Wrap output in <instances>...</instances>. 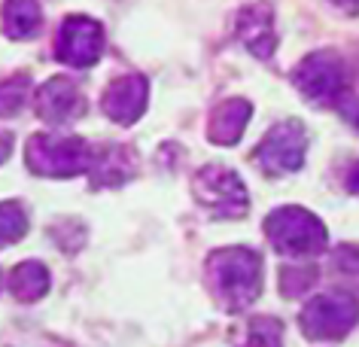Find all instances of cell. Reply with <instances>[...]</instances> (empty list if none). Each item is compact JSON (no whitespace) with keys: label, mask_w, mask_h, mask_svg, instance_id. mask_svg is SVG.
I'll return each instance as SVG.
<instances>
[{"label":"cell","mask_w":359,"mask_h":347,"mask_svg":"<svg viewBox=\"0 0 359 347\" xmlns=\"http://www.w3.org/2000/svg\"><path fill=\"white\" fill-rule=\"evenodd\" d=\"M95 149L83 137L34 135L25 147V162L34 174L43 177H74L92 168Z\"/></svg>","instance_id":"1"},{"label":"cell","mask_w":359,"mask_h":347,"mask_svg":"<svg viewBox=\"0 0 359 347\" xmlns=\"http://www.w3.org/2000/svg\"><path fill=\"white\" fill-rule=\"evenodd\" d=\"M271 244L286 256H313L326 247V226L304 207H280L265 219Z\"/></svg>","instance_id":"2"},{"label":"cell","mask_w":359,"mask_h":347,"mask_svg":"<svg viewBox=\"0 0 359 347\" xmlns=\"http://www.w3.org/2000/svg\"><path fill=\"white\" fill-rule=\"evenodd\" d=\"M210 271L217 278L219 292L235 308L250 305L262 290V259L253 250H244V247L219 250L210 259Z\"/></svg>","instance_id":"3"},{"label":"cell","mask_w":359,"mask_h":347,"mask_svg":"<svg viewBox=\"0 0 359 347\" xmlns=\"http://www.w3.org/2000/svg\"><path fill=\"white\" fill-rule=\"evenodd\" d=\"M292 83L311 104H335L344 97V86H347L344 61L332 49L311 52V55L295 67Z\"/></svg>","instance_id":"4"},{"label":"cell","mask_w":359,"mask_h":347,"mask_svg":"<svg viewBox=\"0 0 359 347\" xmlns=\"http://www.w3.org/2000/svg\"><path fill=\"white\" fill-rule=\"evenodd\" d=\"M359 317V305L347 292H329V296L311 299L302 311V329L317 341H335L353 329Z\"/></svg>","instance_id":"5"},{"label":"cell","mask_w":359,"mask_h":347,"mask_svg":"<svg viewBox=\"0 0 359 347\" xmlns=\"http://www.w3.org/2000/svg\"><path fill=\"white\" fill-rule=\"evenodd\" d=\"M304 149H308V131H304L302 122L286 119V122H277L265 135V140L256 149V158L268 174H286L302 168Z\"/></svg>","instance_id":"6"},{"label":"cell","mask_w":359,"mask_h":347,"mask_svg":"<svg viewBox=\"0 0 359 347\" xmlns=\"http://www.w3.org/2000/svg\"><path fill=\"white\" fill-rule=\"evenodd\" d=\"M104 52V31L101 25L88 15H67L61 22L55 55L67 67H92Z\"/></svg>","instance_id":"7"},{"label":"cell","mask_w":359,"mask_h":347,"mask_svg":"<svg viewBox=\"0 0 359 347\" xmlns=\"http://www.w3.org/2000/svg\"><path fill=\"white\" fill-rule=\"evenodd\" d=\"M195 195L204 207L217 210L219 217H241L247 210V189L235 171L222 165H210L195 177Z\"/></svg>","instance_id":"8"},{"label":"cell","mask_w":359,"mask_h":347,"mask_svg":"<svg viewBox=\"0 0 359 347\" xmlns=\"http://www.w3.org/2000/svg\"><path fill=\"white\" fill-rule=\"evenodd\" d=\"M86 95L70 83L67 76H52L46 86L34 95V110L46 125H67L86 116Z\"/></svg>","instance_id":"9"},{"label":"cell","mask_w":359,"mask_h":347,"mask_svg":"<svg viewBox=\"0 0 359 347\" xmlns=\"http://www.w3.org/2000/svg\"><path fill=\"white\" fill-rule=\"evenodd\" d=\"M147 76L140 74H125V76H116L110 86L104 88V97H101V110L110 116L113 122L119 125H131L137 122L143 110H147Z\"/></svg>","instance_id":"10"},{"label":"cell","mask_w":359,"mask_h":347,"mask_svg":"<svg viewBox=\"0 0 359 347\" xmlns=\"http://www.w3.org/2000/svg\"><path fill=\"white\" fill-rule=\"evenodd\" d=\"M238 37L256 58H268L277 46L274 13L268 4H253L238 15Z\"/></svg>","instance_id":"11"},{"label":"cell","mask_w":359,"mask_h":347,"mask_svg":"<svg viewBox=\"0 0 359 347\" xmlns=\"http://www.w3.org/2000/svg\"><path fill=\"white\" fill-rule=\"evenodd\" d=\"M250 113H253V107H250V101H244V97H229V101H222L210 116L208 137L219 147H235L250 122Z\"/></svg>","instance_id":"12"},{"label":"cell","mask_w":359,"mask_h":347,"mask_svg":"<svg viewBox=\"0 0 359 347\" xmlns=\"http://www.w3.org/2000/svg\"><path fill=\"white\" fill-rule=\"evenodd\" d=\"M134 168H137L134 149L122 147V144H110V147H104L95 153L88 171H92L95 186H119L134 174Z\"/></svg>","instance_id":"13"},{"label":"cell","mask_w":359,"mask_h":347,"mask_svg":"<svg viewBox=\"0 0 359 347\" xmlns=\"http://www.w3.org/2000/svg\"><path fill=\"white\" fill-rule=\"evenodd\" d=\"M0 22H4V34L10 40H28L40 31V4L37 0H6L0 10Z\"/></svg>","instance_id":"14"},{"label":"cell","mask_w":359,"mask_h":347,"mask_svg":"<svg viewBox=\"0 0 359 347\" xmlns=\"http://www.w3.org/2000/svg\"><path fill=\"white\" fill-rule=\"evenodd\" d=\"M28 92H31V76L28 74H15L10 79L0 83V119H10L28 104Z\"/></svg>","instance_id":"15"},{"label":"cell","mask_w":359,"mask_h":347,"mask_svg":"<svg viewBox=\"0 0 359 347\" xmlns=\"http://www.w3.org/2000/svg\"><path fill=\"white\" fill-rule=\"evenodd\" d=\"M313 280H317V268L313 265H299V268L292 265V268H283L280 274V287L286 296H302Z\"/></svg>","instance_id":"16"},{"label":"cell","mask_w":359,"mask_h":347,"mask_svg":"<svg viewBox=\"0 0 359 347\" xmlns=\"http://www.w3.org/2000/svg\"><path fill=\"white\" fill-rule=\"evenodd\" d=\"M250 347H280V323L253 320L250 323Z\"/></svg>","instance_id":"17"},{"label":"cell","mask_w":359,"mask_h":347,"mask_svg":"<svg viewBox=\"0 0 359 347\" xmlns=\"http://www.w3.org/2000/svg\"><path fill=\"white\" fill-rule=\"evenodd\" d=\"M338 10H344L347 15H359V0H332Z\"/></svg>","instance_id":"18"},{"label":"cell","mask_w":359,"mask_h":347,"mask_svg":"<svg viewBox=\"0 0 359 347\" xmlns=\"http://www.w3.org/2000/svg\"><path fill=\"white\" fill-rule=\"evenodd\" d=\"M10 147H13V137L6 135V131H0V162L10 156Z\"/></svg>","instance_id":"19"},{"label":"cell","mask_w":359,"mask_h":347,"mask_svg":"<svg viewBox=\"0 0 359 347\" xmlns=\"http://www.w3.org/2000/svg\"><path fill=\"white\" fill-rule=\"evenodd\" d=\"M347 186H350V192H359V165L350 171V177H347Z\"/></svg>","instance_id":"20"}]
</instances>
